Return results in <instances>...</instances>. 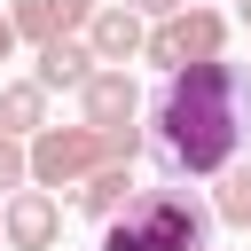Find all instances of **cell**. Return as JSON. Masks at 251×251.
I'll use <instances>...</instances> for the list:
<instances>
[{
    "label": "cell",
    "mask_w": 251,
    "mask_h": 251,
    "mask_svg": "<svg viewBox=\"0 0 251 251\" xmlns=\"http://www.w3.org/2000/svg\"><path fill=\"white\" fill-rule=\"evenodd\" d=\"M243 133H251V71H243V63L212 55V63H180V71H165L157 126H149L165 173L220 180V173L235 165Z\"/></svg>",
    "instance_id": "6da1fadb"
},
{
    "label": "cell",
    "mask_w": 251,
    "mask_h": 251,
    "mask_svg": "<svg viewBox=\"0 0 251 251\" xmlns=\"http://www.w3.org/2000/svg\"><path fill=\"white\" fill-rule=\"evenodd\" d=\"M133 157H141V126H110V133H94V126H39L24 141V180L55 196V188H78L86 173L133 165Z\"/></svg>",
    "instance_id": "7a4b0ae2"
},
{
    "label": "cell",
    "mask_w": 251,
    "mask_h": 251,
    "mask_svg": "<svg viewBox=\"0 0 251 251\" xmlns=\"http://www.w3.org/2000/svg\"><path fill=\"white\" fill-rule=\"evenodd\" d=\"M102 251H212V212L180 188H133V204L102 220Z\"/></svg>",
    "instance_id": "3957f363"
},
{
    "label": "cell",
    "mask_w": 251,
    "mask_h": 251,
    "mask_svg": "<svg viewBox=\"0 0 251 251\" xmlns=\"http://www.w3.org/2000/svg\"><path fill=\"white\" fill-rule=\"evenodd\" d=\"M220 47H227V16H220V8H180V16L149 24V39H141V63H157V71H180V63H212Z\"/></svg>",
    "instance_id": "277c9868"
},
{
    "label": "cell",
    "mask_w": 251,
    "mask_h": 251,
    "mask_svg": "<svg viewBox=\"0 0 251 251\" xmlns=\"http://www.w3.org/2000/svg\"><path fill=\"white\" fill-rule=\"evenodd\" d=\"M78 126H94V133H110V126H133L141 118V86H133V71H110V63H94L86 71V86H78Z\"/></svg>",
    "instance_id": "5b68a950"
},
{
    "label": "cell",
    "mask_w": 251,
    "mask_h": 251,
    "mask_svg": "<svg viewBox=\"0 0 251 251\" xmlns=\"http://www.w3.org/2000/svg\"><path fill=\"white\" fill-rule=\"evenodd\" d=\"M55 235H63V204H55L47 188H16V196L0 204V243H16V251H55Z\"/></svg>",
    "instance_id": "8992f818"
},
{
    "label": "cell",
    "mask_w": 251,
    "mask_h": 251,
    "mask_svg": "<svg viewBox=\"0 0 251 251\" xmlns=\"http://www.w3.org/2000/svg\"><path fill=\"white\" fill-rule=\"evenodd\" d=\"M78 39H86V55H94V63L126 71V63H141V39H149V24H141L126 0H110V8H94V16H86V31H78Z\"/></svg>",
    "instance_id": "52a82bcc"
},
{
    "label": "cell",
    "mask_w": 251,
    "mask_h": 251,
    "mask_svg": "<svg viewBox=\"0 0 251 251\" xmlns=\"http://www.w3.org/2000/svg\"><path fill=\"white\" fill-rule=\"evenodd\" d=\"M86 16H94V0H16V8H8V31L31 39V47H47V39L86 31Z\"/></svg>",
    "instance_id": "ba28073f"
},
{
    "label": "cell",
    "mask_w": 251,
    "mask_h": 251,
    "mask_svg": "<svg viewBox=\"0 0 251 251\" xmlns=\"http://www.w3.org/2000/svg\"><path fill=\"white\" fill-rule=\"evenodd\" d=\"M86 71H94V55H86V39L71 31V39H47V47H39L31 86H39V94H55V86H71V94H78V86H86Z\"/></svg>",
    "instance_id": "9c48e42d"
},
{
    "label": "cell",
    "mask_w": 251,
    "mask_h": 251,
    "mask_svg": "<svg viewBox=\"0 0 251 251\" xmlns=\"http://www.w3.org/2000/svg\"><path fill=\"white\" fill-rule=\"evenodd\" d=\"M71 204L94 212V220H118V212L133 204V165H102V173H86V180L71 188Z\"/></svg>",
    "instance_id": "30bf717a"
},
{
    "label": "cell",
    "mask_w": 251,
    "mask_h": 251,
    "mask_svg": "<svg viewBox=\"0 0 251 251\" xmlns=\"http://www.w3.org/2000/svg\"><path fill=\"white\" fill-rule=\"evenodd\" d=\"M39 126H47V94H39L31 78L0 86V133H8V141H31Z\"/></svg>",
    "instance_id": "8fae6325"
},
{
    "label": "cell",
    "mask_w": 251,
    "mask_h": 251,
    "mask_svg": "<svg viewBox=\"0 0 251 251\" xmlns=\"http://www.w3.org/2000/svg\"><path fill=\"white\" fill-rule=\"evenodd\" d=\"M212 220H227V227H251V173H243V165H227V173H220Z\"/></svg>",
    "instance_id": "7c38bea8"
},
{
    "label": "cell",
    "mask_w": 251,
    "mask_h": 251,
    "mask_svg": "<svg viewBox=\"0 0 251 251\" xmlns=\"http://www.w3.org/2000/svg\"><path fill=\"white\" fill-rule=\"evenodd\" d=\"M0 188H31L24 180V141H8V133H0Z\"/></svg>",
    "instance_id": "4fadbf2b"
},
{
    "label": "cell",
    "mask_w": 251,
    "mask_h": 251,
    "mask_svg": "<svg viewBox=\"0 0 251 251\" xmlns=\"http://www.w3.org/2000/svg\"><path fill=\"white\" fill-rule=\"evenodd\" d=\"M126 8H133V16H141V24H165V16H180V8H188V0H126Z\"/></svg>",
    "instance_id": "5bb4252c"
},
{
    "label": "cell",
    "mask_w": 251,
    "mask_h": 251,
    "mask_svg": "<svg viewBox=\"0 0 251 251\" xmlns=\"http://www.w3.org/2000/svg\"><path fill=\"white\" fill-rule=\"evenodd\" d=\"M16 55V31H8V8H0V63Z\"/></svg>",
    "instance_id": "9a60e30c"
},
{
    "label": "cell",
    "mask_w": 251,
    "mask_h": 251,
    "mask_svg": "<svg viewBox=\"0 0 251 251\" xmlns=\"http://www.w3.org/2000/svg\"><path fill=\"white\" fill-rule=\"evenodd\" d=\"M235 16H243V24H251V0H235Z\"/></svg>",
    "instance_id": "2e32d148"
},
{
    "label": "cell",
    "mask_w": 251,
    "mask_h": 251,
    "mask_svg": "<svg viewBox=\"0 0 251 251\" xmlns=\"http://www.w3.org/2000/svg\"><path fill=\"white\" fill-rule=\"evenodd\" d=\"M188 8H212V0H188Z\"/></svg>",
    "instance_id": "e0dca14e"
},
{
    "label": "cell",
    "mask_w": 251,
    "mask_h": 251,
    "mask_svg": "<svg viewBox=\"0 0 251 251\" xmlns=\"http://www.w3.org/2000/svg\"><path fill=\"white\" fill-rule=\"evenodd\" d=\"M243 173H251V165H243Z\"/></svg>",
    "instance_id": "ac0fdd59"
}]
</instances>
